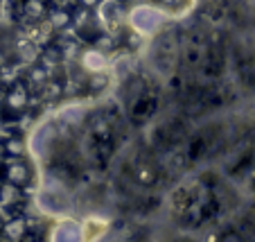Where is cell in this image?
<instances>
[{
	"label": "cell",
	"mask_w": 255,
	"mask_h": 242,
	"mask_svg": "<svg viewBox=\"0 0 255 242\" xmlns=\"http://www.w3.org/2000/svg\"><path fill=\"white\" fill-rule=\"evenodd\" d=\"M2 177L7 179V184H14V186H25L29 179V170L23 161H9L5 163V170H2Z\"/></svg>",
	"instance_id": "6da1fadb"
},
{
	"label": "cell",
	"mask_w": 255,
	"mask_h": 242,
	"mask_svg": "<svg viewBox=\"0 0 255 242\" xmlns=\"http://www.w3.org/2000/svg\"><path fill=\"white\" fill-rule=\"evenodd\" d=\"M25 102H27V95H25V88L16 84V86L11 88V91L5 95V100H2V107H5L7 111H20V109L25 107Z\"/></svg>",
	"instance_id": "7a4b0ae2"
},
{
	"label": "cell",
	"mask_w": 255,
	"mask_h": 242,
	"mask_svg": "<svg viewBox=\"0 0 255 242\" xmlns=\"http://www.w3.org/2000/svg\"><path fill=\"white\" fill-rule=\"evenodd\" d=\"M2 229H5V220H2V213H0V233H2Z\"/></svg>",
	"instance_id": "3957f363"
}]
</instances>
